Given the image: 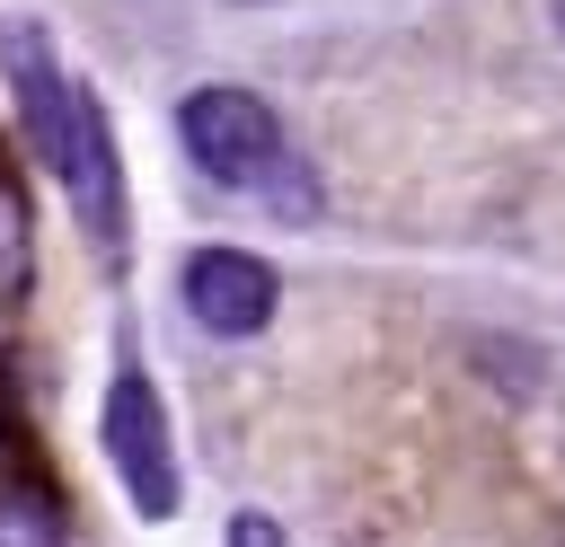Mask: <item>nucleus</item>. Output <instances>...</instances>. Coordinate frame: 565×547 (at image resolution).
<instances>
[{
	"label": "nucleus",
	"instance_id": "obj_1",
	"mask_svg": "<svg viewBox=\"0 0 565 547\" xmlns=\"http://www.w3.org/2000/svg\"><path fill=\"white\" fill-rule=\"evenodd\" d=\"M177 132H185V150H194L203 176H221V185H282L291 212L309 203V185H300V168H291L282 124H274L265 97H247V88H194L177 106Z\"/></svg>",
	"mask_w": 565,
	"mask_h": 547
},
{
	"label": "nucleus",
	"instance_id": "obj_2",
	"mask_svg": "<svg viewBox=\"0 0 565 547\" xmlns=\"http://www.w3.org/2000/svg\"><path fill=\"white\" fill-rule=\"evenodd\" d=\"M97 432H106V459H115V476H124L132 512H141V521H168V512H177V450H168V415H159V388H150L132 362L115 371Z\"/></svg>",
	"mask_w": 565,
	"mask_h": 547
},
{
	"label": "nucleus",
	"instance_id": "obj_3",
	"mask_svg": "<svg viewBox=\"0 0 565 547\" xmlns=\"http://www.w3.org/2000/svg\"><path fill=\"white\" fill-rule=\"evenodd\" d=\"M0 53H9V79H18V115H26V132H35V159L62 176L71 124H79V88L62 79V62H53V44H44L35 18H18V26L0 35Z\"/></svg>",
	"mask_w": 565,
	"mask_h": 547
},
{
	"label": "nucleus",
	"instance_id": "obj_4",
	"mask_svg": "<svg viewBox=\"0 0 565 547\" xmlns=\"http://www.w3.org/2000/svg\"><path fill=\"white\" fill-rule=\"evenodd\" d=\"M185 309L212 335H256L274 318V265L247 247H203V256H185Z\"/></svg>",
	"mask_w": 565,
	"mask_h": 547
},
{
	"label": "nucleus",
	"instance_id": "obj_5",
	"mask_svg": "<svg viewBox=\"0 0 565 547\" xmlns=\"http://www.w3.org/2000/svg\"><path fill=\"white\" fill-rule=\"evenodd\" d=\"M62 185H71V203H79V221H88L106 247H124V176H115V132H106L97 97H79V124H71Z\"/></svg>",
	"mask_w": 565,
	"mask_h": 547
},
{
	"label": "nucleus",
	"instance_id": "obj_6",
	"mask_svg": "<svg viewBox=\"0 0 565 547\" xmlns=\"http://www.w3.org/2000/svg\"><path fill=\"white\" fill-rule=\"evenodd\" d=\"M0 547H62V512L44 494H0Z\"/></svg>",
	"mask_w": 565,
	"mask_h": 547
},
{
	"label": "nucleus",
	"instance_id": "obj_7",
	"mask_svg": "<svg viewBox=\"0 0 565 547\" xmlns=\"http://www.w3.org/2000/svg\"><path fill=\"white\" fill-rule=\"evenodd\" d=\"M230 547H282V529H274L265 512H238V521H230Z\"/></svg>",
	"mask_w": 565,
	"mask_h": 547
},
{
	"label": "nucleus",
	"instance_id": "obj_8",
	"mask_svg": "<svg viewBox=\"0 0 565 547\" xmlns=\"http://www.w3.org/2000/svg\"><path fill=\"white\" fill-rule=\"evenodd\" d=\"M547 9H556V26H565V0H547Z\"/></svg>",
	"mask_w": 565,
	"mask_h": 547
}]
</instances>
